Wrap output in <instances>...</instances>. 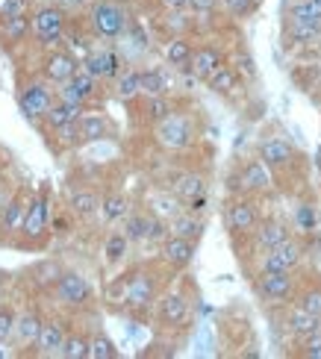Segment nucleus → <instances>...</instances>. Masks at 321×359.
I'll list each match as a JSON object with an SVG mask.
<instances>
[{"mask_svg":"<svg viewBox=\"0 0 321 359\" xmlns=\"http://www.w3.org/2000/svg\"><path fill=\"white\" fill-rule=\"evenodd\" d=\"M92 27L101 32L104 39H115L127 27V12L118 3H113V0H101V3H95V9H92Z\"/></svg>","mask_w":321,"mask_h":359,"instance_id":"f257e3e1","label":"nucleus"},{"mask_svg":"<svg viewBox=\"0 0 321 359\" xmlns=\"http://www.w3.org/2000/svg\"><path fill=\"white\" fill-rule=\"evenodd\" d=\"M157 139H159L162 147L180 150V147H186L192 141V124L186 121V118H180V115H168V118H162V121H159Z\"/></svg>","mask_w":321,"mask_h":359,"instance_id":"f03ea898","label":"nucleus"},{"mask_svg":"<svg viewBox=\"0 0 321 359\" xmlns=\"http://www.w3.org/2000/svg\"><path fill=\"white\" fill-rule=\"evenodd\" d=\"M62 24H65V18L59 9H41V12L32 18V30H36V36L41 45H57L59 36H62Z\"/></svg>","mask_w":321,"mask_h":359,"instance_id":"7ed1b4c3","label":"nucleus"},{"mask_svg":"<svg viewBox=\"0 0 321 359\" xmlns=\"http://www.w3.org/2000/svg\"><path fill=\"white\" fill-rule=\"evenodd\" d=\"M57 291H59V298H62L65 303H74V307H80V303H86L88 298H92V289H88V283H86L80 274H74V271H68V274L59 277Z\"/></svg>","mask_w":321,"mask_h":359,"instance_id":"20e7f679","label":"nucleus"},{"mask_svg":"<svg viewBox=\"0 0 321 359\" xmlns=\"http://www.w3.org/2000/svg\"><path fill=\"white\" fill-rule=\"evenodd\" d=\"M44 227H48V192H41L36 201L27 206V218H24V230L30 238H39L44 233Z\"/></svg>","mask_w":321,"mask_h":359,"instance_id":"39448f33","label":"nucleus"},{"mask_svg":"<svg viewBox=\"0 0 321 359\" xmlns=\"http://www.w3.org/2000/svg\"><path fill=\"white\" fill-rule=\"evenodd\" d=\"M86 71L92 74V77H115L121 71V59L113 50H97L86 59Z\"/></svg>","mask_w":321,"mask_h":359,"instance_id":"423d86ee","label":"nucleus"},{"mask_svg":"<svg viewBox=\"0 0 321 359\" xmlns=\"http://www.w3.org/2000/svg\"><path fill=\"white\" fill-rule=\"evenodd\" d=\"M48 110H50L48 89H41V85H30V89H24V94H21V112H24L27 118H39Z\"/></svg>","mask_w":321,"mask_h":359,"instance_id":"0eeeda50","label":"nucleus"},{"mask_svg":"<svg viewBox=\"0 0 321 359\" xmlns=\"http://www.w3.org/2000/svg\"><path fill=\"white\" fill-rule=\"evenodd\" d=\"M95 92V77H92V74H88V71H77L74 74V77L68 80V83H65V89H62V101H68V103H80L83 106V101H86V97L88 94H92Z\"/></svg>","mask_w":321,"mask_h":359,"instance_id":"6e6552de","label":"nucleus"},{"mask_svg":"<svg viewBox=\"0 0 321 359\" xmlns=\"http://www.w3.org/2000/svg\"><path fill=\"white\" fill-rule=\"evenodd\" d=\"M298 247L292 245V242H283V245H278L271 250L269 256H265V265H262V271L269 274V271H289L295 263H298Z\"/></svg>","mask_w":321,"mask_h":359,"instance_id":"1a4fd4ad","label":"nucleus"},{"mask_svg":"<svg viewBox=\"0 0 321 359\" xmlns=\"http://www.w3.org/2000/svg\"><path fill=\"white\" fill-rule=\"evenodd\" d=\"M44 74H48V80H53V83H68L77 74V59L68 57V53H53L48 65H44Z\"/></svg>","mask_w":321,"mask_h":359,"instance_id":"9d476101","label":"nucleus"},{"mask_svg":"<svg viewBox=\"0 0 321 359\" xmlns=\"http://www.w3.org/2000/svg\"><path fill=\"white\" fill-rule=\"evenodd\" d=\"M292 291V280H289V271H269L262 277V295L271 298V300H283L289 298Z\"/></svg>","mask_w":321,"mask_h":359,"instance_id":"9b49d317","label":"nucleus"},{"mask_svg":"<svg viewBox=\"0 0 321 359\" xmlns=\"http://www.w3.org/2000/svg\"><path fill=\"white\" fill-rule=\"evenodd\" d=\"M162 254H165V259H168V263H174V265H189L192 256H195V242H192V238H183V236H174V238H168V242H165Z\"/></svg>","mask_w":321,"mask_h":359,"instance_id":"f8f14e48","label":"nucleus"},{"mask_svg":"<svg viewBox=\"0 0 321 359\" xmlns=\"http://www.w3.org/2000/svg\"><path fill=\"white\" fill-rule=\"evenodd\" d=\"M289 330L295 336H301V339H309V336H315L321 330V318L313 312H307L304 307H298L292 315H289Z\"/></svg>","mask_w":321,"mask_h":359,"instance_id":"ddd939ff","label":"nucleus"},{"mask_svg":"<svg viewBox=\"0 0 321 359\" xmlns=\"http://www.w3.org/2000/svg\"><path fill=\"white\" fill-rule=\"evenodd\" d=\"M260 156L265 165H271V168H278V165H286V162L292 159V147L286 145L283 139H269V141H262V147H260Z\"/></svg>","mask_w":321,"mask_h":359,"instance_id":"4468645a","label":"nucleus"},{"mask_svg":"<svg viewBox=\"0 0 321 359\" xmlns=\"http://www.w3.org/2000/svg\"><path fill=\"white\" fill-rule=\"evenodd\" d=\"M227 224H230V230L233 233H245L251 230L253 224H257V212H253V206L245 203V201H239L230 206V212H227Z\"/></svg>","mask_w":321,"mask_h":359,"instance_id":"2eb2a0df","label":"nucleus"},{"mask_svg":"<svg viewBox=\"0 0 321 359\" xmlns=\"http://www.w3.org/2000/svg\"><path fill=\"white\" fill-rule=\"evenodd\" d=\"M153 298V280L148 274H136L127 283V303L130 307H145Z\"/></svg>","mask_w":321,"mask_h":359,"instance_id":"dca6fc26","label":"nucleus"},{"mask_svg":"<svg viewBox=\"0 0 321 359\" xmlns=\"http://www.w3.org/2000/svg\"><path fill=\"white\" fill-rule=\"evenodd\" d=\"M221 68V57H218V50L213 48H201L192 57V71H195V77H201V80H209L213 74Z\"/></svg>","mask_w":321,"mask_h":359,"instance_id":"f3484780","label":"nucleus"},{"mask_svg":"<svg viewBox=\"0 0 321 359\" xmlns=\"http://www.w3.org/2000/svg\"><path fill=\"white\" fill-rule=\"evenodd\" d=\"M62 345H65V333H62V327L59 324H44L41 327V333H39V342H36V347H39V353H59L62 351Z\"/></svg>","mask_w":321,"mask_h":359,"instance_id":"a211bd4d","label":"nucleus"},{"mask_svg":"<svg viewBox=\"0 0 321 359\" xmlns=\"http://www.w3.org/2000/svg\"><path fill=\"white\" fill-rule=\"evenodd\" d=\"M44 118H48V124H50V127L62 130V127H68V124H74L77 118H80V103H68V101H62V103H57V106H50V110L44 112Z\"/></svg>","mask_w":321,"mask_h":359,"instance_id":"6ab92c4d","label":"nucleus"},{"mask_svg":"<svg viewBox=\"0 0 321 359\" xmlns=\"http://www.w3.org/2000/svg\"><path fill=\"white\" fill-rule=\"evenodd\" d=\"M242 186L245 189H253V192H262L271 186V177H269V168H265V162H251L242 171Z\"/></svg>","mask_w":321,"mask_h":359,"instance_id":"aec40b11","label":"nucleus"},{"mask_svg":"<svg viewBox=\"0 0 321 359\" xmlns=\"http://www.w3.org/2000/svg\"><path fill=\"white\" fill-rule=\"evenodd\" d=\"M41 327H44V321L39 318V315H32V312L21 315V318L15 321V333H18V339L24 342V345H36Z\"/></svg>","mask_w":321,"mask_h":359,"instance_id":"412c9836","label":"nucleus"},{"mask_svg":"<svg viewBox=\"0 0 321 359\" xmlns=\"http://www.w3.org/2000/svg\"><path fill=\"white\" fill-rule=\"evenodd\" d=\"M257 242H260V247L274 250L278 245L289 242V233H286V227H283V224H262V230L257 233Z\"/></svg>","mask_w":321,"mask_h":359,"instance_id":"4be33fe9","label":"nucleus"},{"mask_svg":"<svg viewBox=\"0 0 321 359\" xmlns=\"http://www.w3.org/2000/svg\"><path fill=\"white\" fill-rule=\"evenodd\" d=\"M159 315H162L165 324H180L186 318V300H183V295H168V298H165Z\"/></svg>","mask_w":321,"mask_h":359,"instance_id":"5701e85b","label":"nucleus"},{"mask_svg":"<svg viewBox=\"0 0 321 359\" xmlns=\"http://www.w3.org/2000/svg\"><path fill=\"white\" fill-rule=\"evenodd\" d=\"M24 218H27V203H24V198H12V201L6 203L3 227H6V230H18V227H24Z\"/></svg>","mask_w":321,"mask_h":359,"instance_id":"b1692460","label":"nucleus"},{"mask_svg":"<svg viewBox=\"0 0 321 359\" xmlns=\"http://www.w3.org/2000/svg\"><path fill=\"white\" fill-rule=\"evenodd\" d=\"M201 230H204V224L197 218H192V215H177V218L171 221V233L183 236V238H192V242L201 236Z\"/></svg>","mask_w":321,"mask_h":359,"instance_id":"393cba45","label":"nucleus"},{"mask_svg":"<svg viewBox=\"0 0 321 359\" xmlns=\"http://www.w3.org/2000/svg\"><path fill=\"white\" fill-rule=\"evenodd\" d=\"M289 15H292L295 24H315V27H321V15H318V9L313 6V0H298Z\"/></svg>","mask_w":321,"mask_h":359,"instance_id":"a878e982","label":"nucleus"},{"mask_svg":"<svg viewBox=\"0 0 321 359\" xmlns=\"http://www.w3.org/2000/svg\"><path fill=\"white\" fill-rule=\"evenodd\" d=\"M165 89H168V80H165L162 71H145L142 74V92H145L148 97H159V94H165Z\"/></svg>","mask_w":321,"mask_h":359,"instance_id":"bb28decb","label":"nucleus"},{"mask_svg":"<svg viewBox=\"0 0 321 359\" xmlns=\"http://www.w3.org/2000/svg\"><path fill=\"white\" fill-rule=\"evenodd\" d=\"M177 194L183 201H192V198H201L204 194V180L197 174H186V177L177 180Z\"/></svg>","mask_w":321,"mask_h":359,"instance_id":"cd10ccee","label":"nucleus"},{"mask_svg":"<svg viewBox=\"0 0 321 359\" xmlns=\"http://www.w3.org/2000/svg\"><path fill=\"white\" fill-rule=\"evenodd\" d=\"M139 92H142V74H136V71L121 74V80H118V97L121 101H133Z\"/></svg>","mask_w":321,"mask_h":359,"instance_id":"c85d7f7f","label":"nucleus"},{"mask_svg":"<svg viewBox=\"0 0 321 359\" xmlns=\"http://www.w3.org/2000/svg\"><path fill=\"white\" fill-rule=\"evenodd\" d=\"M209 89L218 92V94H230L236 89V74L230 68H218L213 77H209Z\"/></svg>","mask_w":321,"mask_h":359,"instance_id":"c756f323","label":"nucleus"},{"mask_svg":"<svg viewBox=\"0 0 321 359\" xmlns=\"http://www.w3.org/2000/svg\"><path fill=\"white\" fill-rule=\"evenodd\" d=\"M27 30H30V21L27 15H12V18H3V36L9 41H21L27 36Z\"/></svg>","mask_w":321,"mask_h":359,"instance_id":"7c9ffc66","label":"nucleus"},{"mask_svg":"<svg viewBox=\"0 0 321 359\" xmlns=\"http://www.w3.org/2000/svg\"><path fill=\"white\" fill-rule=\"evenodd\" d=\"M150 230H153V218H142V215H133V218L127 221V238H133V242L150 238Z\"/></svg>","mask_w":321,"mask_h":359,"instance_id":"2f4dec72","label":"nucleus"},{"mask_svg":"<svg viewBox=\"0 0 321 359\" xmlns=\"http://www.w3.org/2000/svg\"><path fill=\"white\" fill-rule=\"evenodd\" d=\"M289 36H292V41H298V45H313V41L321 39V27H315V24H295V21H292Z\"/></svg>","mask_w":321,"mask_h":359,"instance_id":"473e14b6","label":"nucleus"},{"mask_svg":"<svg viewBox=\"0 0 321 359\" xmlns=\"http://www.w3.org/2000/svg\"><path fill=\"white\" fill-rule=\"evenodd\" d=\"M192 57H195L192 48L186 45V41H180V39L171 41V45L165 48V59H168L171 65H186V62H192Z\"/></svg>","mask_w":321,"mask_h":359,"instance_id":"72a5a7b5","label":"nucleus"},{"mask_svg":"<svg viewBox=\"0 0 321 359\" xmlns=\"http://www.w3.org/2000/svg\"><path fill=\"white\" fill-rule=\"evenodd\" d=\"M80 133H83V139H86V141L104 139V136H106V121H104L101 115H88V118H83Z\"/></svg>","mask_w":321,"mask_h":359,"instance_id":"f704fd0d","label":"nucleus"},{"mask_svg":"<svg viewBox=\"0 0 321 359\" xmlns=\"http://www.w3.org/2000/svg\"><path fill=\"white\" fill-rule=\"evenodd\" d=\"M88 356H95V359H115L118 351H115V345L106 339V336H95L92 342H88Z\"/></svg>","mask_w":321,"mask_h":359,"instance_id":"c9c22d12","label":"nucleus"},{"mask_svg":"<svg viewBox=\"0 0 321 359\" xmlns=\"http://www.w3.org/2000/svg\"><path fill=\"white\" fill-rule=\"evenodd\" d=\"M71 209L77 215H92L97 209V198L92 192H74L71 194Z\"/></svg>","mask_w":321,"mask_h":359,"instance_id":"e433bc0d","label":"nucleus"},{"mask_svg":"<svg viewBox=\"0 0 321 359\" xmlns=\"http://www.w3.org/2000/svg\"><path fill=\"white\" fill-rule=\"evenodd\" d=\"M59 356H65V359H86L88 356V342L80 339V336H71V339H65Z\"/></svg>","mask_w":321,"mask_h":359,"instance_id":"4c0bfd02","label":"nucleus"},{"mask_svg":"<svg viewBox=\"0 0 321 359\" xmlns=\"http://www.w3.org/2000/svg\"><path fill=\"white\" fill-rule=\"evenodd\" d=\"M101 209H104V218L106 221H118V218H124V215H127V201L121 198V194H113V198L104 201Z\"/></svg>","mask_w":321,"mask_h":359,"instance_id":"58836bf2","label":"nucleus"},{"mask_svg":"<svg viewBox=\"0 0 321 359\" xmlns=\"http://www.w3.org/2000/svg\"><path fill=\"white\" fill-rule=\"evenodd\" d=\"M127 242H130L127 233H124V236L113 233V236L106 238V259H109V263H118V259L127 254Z\"/></svg>","mask_w":321,"mask_h":359,"instance_id":"ea45409f","label":"nucleus"},{"mask_svg":"<svg viewBox=\"0 0 321 359\" xmlns=\"http://www.w3.org/2000/svg\"><path fill=\"white\" fill-rule=\"evenodd\" d=\"M295 221H298V227H301L304 233L315 230V209H313V206H309V203L298 206V212H295Z\"/></svg>","mask_w":321,"mask_h":359,"instance_id":"a19ab883","label":"nucleus"},{"mask_svg":"<svg viewBox=\"0 0 321 359\" xmlns=\"http://www.w3.org/2000/svg\"><path fill=\"white\" fill-rule=\"evenodd\" d=\"M224 6H227L236 18H245V15H251L253 9H257V0H224Z\"/></svg>","mask_w":321,"mask_h":359,"instance_id":"79ce46f5","label":"nucleus"},{"mask_svg":"<svg viewBox=\"0 0 321 359\" xmlns=\"http://www.w3.org/2000/svg\"><path fill=\"white\" fill-rule=\"evenodd\" d=\"M168 101L159 94V97H150V103H148V115L150 118H157V121H162V118H168Z\"/></svg>","mask_w":321,"mask_h":359,"instance_id":"37998d69","label":"nucleus"},{"mask_svg":"<svg viewBox=\"0 0 321 359\" xmlns=\"http://www.w3.org/2000/svg\"><path fill=\"white\" fill-rule=\"evenodd\" d=\"M27 0H0V15L12 18V15H24Z\"/></svg>","mask_w":321,"mask_h":359,"instance_id":"c03bdc74","label":"nucleus"},{"mask_svg":"<svg viewBox=\"0 0 321 359\" xmlns=\"http://www.w3.org/2000/svg\"><path fill=\"white\" fill-rule=\"evenodd\" d=\"M301 307L321 318V291H307V295L301 298Z\"/></svg>","mask_w":321,"mask_h":359,"instance_id":"a18cd8bd","label":"nucleus"},{"mask_svg":"<svg viewBox=\"0 0 321 359\" xmlns=\"http://www.w3.org/2000/svg\"><path fill=\"white\" fill-rule=\"evenodd\" d=\"M12 330H15V315L9 309H0V342H3Z\"/></svg>","mask_w":321,"mask_h":359,"instance_id":"49530a36","label":"nucleus"},{"mask_svg":"<svg viewBox=\"0 0 321 359\" xmlns=\"http://www.w3.org/2000/svg\"><path fill=\"white\" fill-rule=\"evenodd\" d=\"M307 356L309 359H321V333H315V336H309V339H307Z\"/></svg>","mask_w":321,"mask_h":359,"instance_id":"de8ad7c7","label":"nucleus"},{"mask_svg":"<svg viewBox=\"0 0 321 359\" xmlns=\"http://www.w3.org/2000/svg\"><path fill=\"white\" fill-rule=\"evenodd\" d=\"M157 209H159L162 215H177V201H171V198H157Z\"/></svg>","mask_w":321,"mask_h":359,"instance_id":"09e8293b","label":"nucleus"},{"mask_svg":"<svg viewBox=\"0 0 321 359\" xmlns=\"http://www.w3.org/2000/svg\"><path fill=\"white\" fill-rule=\"evenodd\" d=\"M189 6L195 9V12H209V9L215 6V0H189Z\"/></svg>","mask_w":321,"mask_h":359,"instance_id":"8fccbe9b","label":"nucleus"},{"mask_svg":"<svg viewBox=\"0 0 321 359\" xmlns=\"http://www.w3.org/2000/svg\"><path fill=\"white\" fill-rule=\"evenodd\" d=\"M162 3H165V6H171V9H180V6L189 3V0H162Z\"/></svg>","mask_w":321,"mask_h":359,"instance_id":"3c124183","label":"nucleus"},{"mask_svg":"<svg viewBox=\"0 0 321 359\" xmlns=\"http://www.w3.org/2000/svg\"><path fill=\"white\" fill-rule=\"evenodd\" d=\"M242 68H245V71H248V74H253V62H251V59H248V57H245V59H242Z\"/></svg>","mask_w":321,"mask_h":359,"instance_id":"603ef678","label":"nucleus"},{"mask_svg":"<svg viewBox=\"0 0 321 359\" xmlns=\"http://www.w3.org/2000/svg\"><path fill=\"white\" fill-rule=\"evenodd\" d=\"M257 3H260V0H257Z\"/></svg>","mask_w":321,"mask_h":359,"instance_id":"864d4df0","label":"nucleus"}]
</instances>
